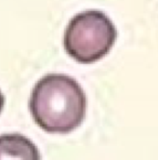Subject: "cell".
<instances>
[{
    "label": "cell",
    "instance_id": "3957f363",
    "mask_svg": "<svg viewBox=\"0 0 158 160\" xmlns=\"http://www.w3.org/2000/svg\"><path fill=\"white\" fill-rule=\"evenodd\" d=\"M0 160H41L36 145L18 133L0 135Z\"/></svg>",
    "mask_w": 158,
    "mask_h": 160
},
{
    "label": "cell",
    "instance_id": "7a4b0ae2",
    "mask_svg": "<svg viewBox=\"0 0 158 160\" xmlns=\"http://www.w3.org/2000/svg\"><path fill=\"white\" fill-rule=\"evenodd\" d=\"M117 39V30L107 15L99 10L78 13L64 32V48L70 58L90 64L110 52Z\"/></svg>",
    "mask_w": 158,
    "mask_h": 160
},
{
    "label": "cell",
    "instance_id": "277c9868",
    "mask_svg": "<svg viewBox=\"0 0 158 160\" xmlns=\"http://www.w3.org/2000/svg\"><path fill=\"white\" fill-rule=\"evenodd\" d=\"M3 105H4V96L1 93V91H0V112H1L2 108H3Z\"/></svg>",
    "mask_w": 158,
    "mask_h": 160
},
{
    "label": "cell",
    "instance_id": "6da1fadb",
    "mask_svg": "<svg viewBox=\"0 0 158 160\" xmlns=\"http://www.w3.org/2000/svg\"><path fill=\"white\" fill-rule=\"evenodd\" d=\"M87 98L80 84L63 74H49L35 84L29 109L35 122L49 133H68L81 124Z\"/></svg>",
    "mask_w": 158,
    "mask_h": 160
}]
</instances>
